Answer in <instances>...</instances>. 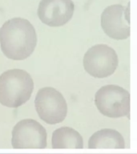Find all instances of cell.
<instances>
[{
  "label": "cell",
  "mask_w": 137,
  "mask_h": 154,
  "mask_svg": "<svg viewBox=\"0 0 137 154\" xmlns=\"http://www.w3.org/2000/svg\"><path fill=\"white\" fill-rule=\"evenodd\" d=\"M36 44L35 29L27 19L13 18L0 28V46L8 59L25 60L33 53Z\"/></svg>",
  "instance_id": "obj_1"
},
{
  "label": "cell",
  "mask_w": 137,
  "mask_h": 154,
  "mask_svg": "<svg viewBox=\"0 0 137 154\" xmlns=\"http://www.w3.org/2000/svg\"><path fill=\"white\" fill-rule=\"evenodd\" d=\"M33 89V79L26 71H6L0 75V103L7 108H19L30 100Z\"/></svg>",
  "instance_id": "obj_2"
},
{
  "label": "cell",
  "mask_w": 137,
  "mask_h": 154,
  "mask_svg": "<svg viewBox=\"0 0 137 154\" xmlns=\"http://www.w3.org/2000/svg\"><path fill=\"white\" fill-rule=\"evenodd\" d=\"M96 108L106 117H124L130 113V93L123 87L107 84L97 90L94 97Z\"/></svg>",
  "instance_id": "obj_3"
},
{
  "label": "cell",
  "mask_w": 137,
  "mask_h": 154,
  "mask_svg": "<svg viewBox=\"0 0 137 154\" xmlns=\"http://www.w3.org/2000/svg\"><path fill=\"white\" fill-rule=\"evenodd\" d=\"M85 72L96 79H104L115 73L119 66L116 51L107 44H96L87 49L84 55Z\"/></svg>",
  "instance_id": "obj_4"
},
{
  "label": "cell",
  "mask_w": 137,
  "mask_h": 154,
  "mask_svg": "<svg viewBox=\"0 0 137 154\" xmlns=\"http://www.w3.org/2000/svg\"><path fill=\"white\" fill-rule=\"evenodd\" d=\"M35 106L39 118L48 125L59 124L67 117V101L60 91L51 87L38 90Z\"/></svg>",
  "instance_id": "obj_5"
},
{
  "label": "cell",
  "mask_w": 137,
  "mask_h": 154,
  "mask_svg": "<svg viewBox=\"0 0 137 154\" xmlns=\"http://www.w3.org/2000/svg\"><path fill=\"white\" fill-rule=\"evenodd\" d=\"M11 144L14 149H45L47 145V131L36 120H22L12 130Z\"/></svg>",
  "instance_id": "obj_6"
},
{
  "label": "cell",
  "mask_w": 137,
  "mask_h": 154,
  "mask_svg": "<svg viewBox=\"0 0 137 154\" xmlns=\"http://www.w3.org/2000/svg\"><path fill=\"white\" fill-rule=\"evenodd\" d=\"M74 12L72 0H41L37 14L43 23L59 27L67 24L72 19Z\"/></svg>",
  "instance_id": "obj_7"
},
{
  "label": "cell",
  "mask_w": 137,
  "mask_h": 154,
  "mask_svg": "<svg viewBox=\"0 0 137 154\" xmlns=\"http://www.w3.org/2000/svg\"><path fill=\"white\" fill-rule=\"evenodd\" d=\"M124 7L121 4L108 6L101 13L100 25L106 35L114 40H124L131 35L130 24L124 16Z\"/></svg>",
  "instance_id": "obj_8"
},
{
  "label": "cell",
  "mask_w": 137,
  "mask_h": 154,
  "mask_svg": "<svg viewBox=\"0 0 137 154\" xmlns=\"http://www.w3.org/2000/svg\"><path fill=\"white\" fill-rule=\"evenodd\" d=\"M88 149H123L126 147L122 134L113 128H102L91 135L88 140Z\"/></svg>",
  "instance_id": "obj_9"
},
{
  "label": "cell",
  "mask_w": 137,
  "mask_h": 154,
  "mask_svg": "<svg viewBox=\"0 0 137 154\" xmlns=\"http://www.w3.org/2000/svg\"><path fill=\"white\" fill-rule=\"evenodd\" d=\"M51 145L53 149H84V138L74 128L63 126L53 132Z\"/></svg>",
  "instance_id": "obj_10"
},
{
  "label": "cell",
  "mask_w": 137,
  "mask_h": 154,
  "mask_svg": "<svg viewBox=\"0 0 137 154\" xmlns=\"http://www.w3.org/2000/svg\"><path fill=\"white\" fill-rule=\"evenodd\" d=\"M124 16L127 22L130 24V2H128L127 7L124 9Z\"/></svg>",
  "instance_id": "obj_11"
}]
</instances>
